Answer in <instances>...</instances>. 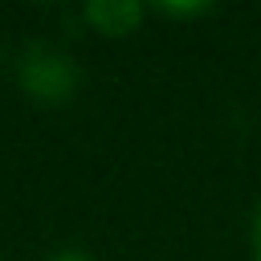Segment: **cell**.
Instances as JSON below:
<instances>
[{"label": "cell", "mask_w": 261, "mask_h": 261, "mask_svg": "<svg viewBox=\"0 0 261 261\" xmlns=\"http://www.w3.org/2000/svg\"><path fill=\"white\" fill-rule=\"evenodd\" d=\"M45 261H98V257L86 253V249H57V253H49Z\"/></svg>", "instance_id": "277c9868"}, {"label": "cell", "mask_w": 261, "mask_h": 261, "mask_svg": "<svg viewBox=\"0 0 261 261\" xmlns=\"http://www.w3.org/2000/svg\"><path fill=\"white\" fill-rule=\"evenodd\" d=\"M143 16H147V8L135 0H90L82 8V20L102 37H126L139 29Z\"/></svg>", "instance_id": "7a4b0ae2"}, {"label": "cell", "mask_w": 261, "mask_h": 261, "mask_svg": "<svg viewBox=\"0 0 261 261\" xmlns=\"http://www.w3.org/2000/svg\"><path fill=\"white\" fill-rule=\"evenodd\" d=\"M159 12L163 16H171V20H192V16H208L212 12V4H159Z\"/></svg>", "instance_id": "3957f363"}, {"label": "cell", "mask_w": 261, "mask_h": 261, "mask_svg": "<svg viewBox=\"0 0 261 261\" xmlns=\"http://www.w3.org/2000/svg\"><path fill=\"white\" fill-rule=\"evenodd\" d=\"M16 82L37 106H65L82 86V65L53 41H29L16 57Z\"/></svg>", "instance_id": "6da1fadb"}, {"label": "cell", "mask_w": 261, "mask_h": 261, "mask_svg": "<svg viewBox=\"0 0 261 261\" xmlns=\"http://www.w3.org/2000/svg\"><path fill=\"white\" fill-rule=\"evenodd\" d=\"M253 261H261V204H257V216H253Z\"/></svg>", "instance_id": "5b68a950"}]
</instances>
